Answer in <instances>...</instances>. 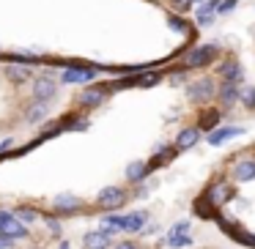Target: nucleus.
Here are the masks:
<instances>
[{
    "label": "nucleus",
    "instance_id": "nucleus-1",
    "mask_svg": "<svg viewBox=\"0 0 255 249\" xmlns=\"http://www.w3.org/2000/svg\"><path fill=\"white\" fill-rule=\"evenodd\" d=\"M99 203H102V208H107V211L121 208V205L127 203V194H124V189H118V186H107V189H102Z\"/></svg>",
    "mask_w": 255,
    "mask_h": 249
},
{
    "label": "nucleus",
    "instance_id": "nucleus-2",
    "mask_svg": "<svg viewBox=\"0 0 255 249\" xmlns=\"http://www.w3.org/2000/svg\"><path fill=\"white\" fill-rule=\"evenodd\" d=\"M55 90H58L55 80H50V77H36L33 80V99L36 101H50L52 96H55Z\"/></svg>",
    "mask_w": 255,
    "mask_h": 249
},
{
    "label": "nucleus",
    "instance_id": "nucleus-3",
    "mask_svg": "<svg viewBox=\"0 0 255 249\" xmlns=\"http://www.w3.org/2000/svg\"><path fill=\"white\" fill-rule=\"evenodd\" d=\"M214 58H217V50H214V47H200V50L189 52V55L184 58V63H187L189 69H200V66H206L209 61H214Z\"/></svg>",
    "mask_w": 255,
    "mask_h": 249
},
{
    "label": "nucleus",
    "instance_id": "nucleus-4",
    "mask_svg": "<svg viewBox=\"0 0 255 249\" xmlns=\"http://www.w3.org/2000/svg\"><path fill=\"white\" fill-rule=\"evenodd\" d=\"M231 197H233V186L228 181H217L214 186L209 189V203L211 205H225Z\"/></svg>",
    "mask_w": 255,
    "mask_h": 249
},
{
    "label": "nucleus",
    "instance_id": "nucleus-5",
    "mask_svg": "<svg viewBox=\"0 0 255 249\" xmlns=\"http://www.w3.org/2000/svg\"><path fill=\"white\" fill-rule=\"evenodd\" d=\"M105 96H107L105 85H94V88L83 90V93L77 96V104L80 107H96V104H102V99H105Z\"/></svg>",
    "mask_w": 255,
    "mask_h": 249
},
{
    "label": "nucleus",
    "instance_id": "nucleus-6",
    "mask_svg": "<svg viewBox=\"0 0 255 249\" xmlns=\"http://www.w3.org/2000/svg\"><path fill=\"white\" fill-rule=\"evenodd\" d=\"M25 236H28V227H25L17 216H14L6 227H0V241H3V244L14 241V238H25Z\"/></svg>",
    "mask_w": 255,
    "mask_h": 249
},
{
    "label": "nucleus",
    "instance_id": "nucleus-7",
    "mask_svg": "<svg viewBox=\"0 0 255 249\" xmlns=\"http://www.w3.org/2000/svg\"><path fill=\"white\" fill-rule=\"evenodd\" d=\"M85 249H107L110 247V233L105 230H94V233H85Z\"/></svg>",
    "mask_w": 255,
    "mask_h": 249
},
{
    "label": "nucleus",
    "instance_id": "nucleus-8",
    "mask_svg": "<svg viewBox=\"0 0 255 249\" xmlns=\"http://www.w3.org/2000/svg\"><path fill=\"white\" fill-rule=\"evenodd\" d=\"M198 140H200V129H184V132L178 134V140H176V148H178V151L192 148Z\"/></svg>",
    "mask_w": 255,
    "mask_h": 249
},
{
    "label": "nucleus",
    "instance_id": "nucleus-9",
    "mask_svg": "<svg viewBox=\"0 0 255 249\" xmlns=\"http://www.w3.org/2000/svg\"><path fill=\"white\" fill-rule=\"evenodd\" d=\"M233 178L236 181H253L255 178V162H239L233 167Z\"/></svg>",
    "mask_w": 255,
    "mask_h": 249
},
{
    "label": "nucleus",
    "instance_id": "nucleus-10",
    "mask_svg": "<svg viewBox=\"0 0 255 249\" xmlns=\"http://www.w3.org/2000/svg\"><path fill=\"white\" fill-rule=\"evenodd\" d=\"M189 90H192L195 101H203V99H209V96L214 93V85H211V80H200V83H195Z\"/></svg>",
    "mask_w": 255,
    "mask_h": 249
},
{
    "label": "nucleus",
    "instance_id": "nucleus-11",
    "mask_svg": "<svg viewBox=\"0 0 255 249\" xmlns=\"http://www.w3.org/2000/svg\"><path fill=\"white\" fill-rule=\"evenodd\" d=\"M148 175V167H145V162H132V165L127 167V178L129 181H143V178Z\"/></svg>",
    "mask_w": 255,
    "mask_h": 249
},
{
    "label": "nucleus",
    "instance_id": "nucleus-12",
    "mask_svg": "<svg viewBox=\"0 0 255 249\" xmlns=\"http://www.w3.org/2000/svg\"><path fill=\"white\" fill-rule=\"evenodd\" d=\"M220 99L225 101V104H233L236 99H242V90H239V85H236V83H225V85H222V90H220Z\"/></svg>",
    "mask_w": 255,
    "mask_h": 249
},
{
    "label": "nucleus",
    "instance_id": "nucleus-13",
    "mask_svg": "<svg viewBox=\"0 0 255 249\" xmlns=\"http://www.w3.org/2000/svg\"><path fill=\"white\" fill-rule=\"evenodd\" d=\"M236 134H242V129H220V132H211L209 134V143L211 145H222L225 140L236 137Z\"/></svg>",
    "mask_w": 255,
    "mask_h": 249
},
{
    "label": "nucleus",
    "instance_id": "nucleus-14",
    "mask_svg": "<svg viewBox=\"0 0 255 249\" xmlns=\"http://www.w3.org/2000/svg\"><path fill=\"white\" fill-rule=\"evenodd\" d=\"M105 233H113V230H127V216H116V214H110V216H105Z\"/></svg>",
    "mask_w": 255,
    "mask_h": 249
},
{
    "label": "nucleus",
    "instance_id": "nucleus-15",
    "mask_svg": "<svg viewBox=\"0 0 255 249\" xmlns=\"http://www.w3.org/2000/svg\"><path fill=\"white\" fill-rule=\"evenodd\" d=\"M94 77V72H91V69H72V72H66L63 74V83H83V80H91Z\"/></svg>",
    "mask_w": 255,
    "mask_h": 249
},
{
    "label": "nucleus",
    "instance_id": "nucleus-16",
    "mask_svg": "<svg viewBox=\"0 0 255 249\" xmlns=\"http://www.w3.org/2000/svg\"><path fill=\"white\" fill-rule=\"evenodd\" d=\"M143 222H145V214H143V211H134V214L127 216V230H129V233L143 230Z\"/></svg>",
    "mask_w": 255,
    "mask_h": 249
},
{
    "label": "nucleus",
    "instance_id": "nucleus-17",
    "mask_svg": "<svg viewBox=\"0 0 255 249\" xmlns=\"http://www.w3.org/2000/svg\"><path fill=\"white\" fill-rule=\"evenodd\" d=\"M222 77H225V83H236L239 85V80H242V69H239V63L236 61L228 63V66L222 69Z\"/></svg>",
    "mask_w": 255,
    "mask_h": 249
},
{
    "label": "nucleus",
    "instance_id": "nucleus-18",
    "mask_svg": "<svg viewBox=\"0 0 255 249\" xmlns=\"http://www.w3.org/2000/svg\"><path fill=\"white\" fill-rule=\"evenodd\" d=\"M220 118H222V112H217V110L203 112V118H200V129H214L217 123H220Z\"/></svg>",
    "mask_w": 255,
    "mask_h": 249
},
{
    "label": "nucleus",
    "instance_id": "nucleus-19",
    "mask_svg": "<svg viewBox=\"0 0 255 249\" xmlns=\"http://www.w3.org/2000/svg\"><path fill=\"white\" fill-rule=\"evenodd\" d=\"M55 208L58 211H77L80 208V200H74V197H69V194H66V197H58L55 200Z\"/></svg>",
    "mask_w": 255,
    "mask_h": 249
},
{
    "label": "nucleus",
    "instance_id": "nucleus-20",
    "mask_svg": "<svg viewBox=\"0 0 255 249\" xmlns=\"http://www.w3.org/2000/svg\"><path fill=\"white\" fill-rule=\"evenodd\" d=\"M167 244H170L173 249H181V247H189V244H192V238L184 236V233H178V236H167Z\"/></svg>",
    "mask_w": 255,
    "mask_h": 249
},
{
    "label": "nucleus",
    "instance_id": "nucleus-21",
    "mask_svg": "<svg viewBox=\"0 0 255 249\" xmlns=\"http://www.w3.org/2000/svg\"><path fill=\"white\" fill-rule=\"evenodd\" d=\"M242 101H244V107H247V110H253V107H255V88L242 90Z\"/></svg>",
    "mask_w": 255,
    "mask_h": 249
},
{
    "label": "nucleus",
    "instance_id": "nucleus-22",
    "mask_svg": "<svg viewBox=\"0 0 255 249\" xmlns=\"http://www.w3.org/2000/svg\"><path fill=\"white\" fill-rule=\"evenodd\" d=\"M14 216H17V219H25V222H33V219H36V211H30V208H17V211H14Z\"/></svg>",
    "mask_w": 255,
    "mask_h": 249
},
{
    "label": "nucleus",
    "instance_id": "nucleus-23",
    "mask_svg": "<svg viewBox=\"0 0 255 249\" xmlns=\"http://www.w3.org/2000/svg\"><path fill=\"white\" fill-rule=\"evenodd\" d=\"M231 8H236V0H222V3H220V8H217V11H220V14H228V11H231Z\"/></svg>",
    "mask_w": 255,
    "mask_h": 249
},
{
    "label": "nucleus",
    "instance_id": "nucleus-24",
    "mask_svg": "<svg viewBox=\"0 0 255 249\" xmlns=\"http://www.w3.org/2000/svg\"><path fill=\"white\" fill-rule=\"evenodd\" d=\"M184 230H189V222H178V225L173 227V230L167 233V236H178V233H184Z\"/></svg>",
    "mask_w": 255,
    "mask_h": 249
},
{
    "label": "nucleus",
    "instance_id": "nucleus-25",
    "mask_svg": "<svg viewBox=\"0 0 255 249\" xmlns=\"http://www.w3.org/2000/svg\"><path fill=\"white\" fill-rule=\"evenodd\" d=\"M116 249H137V247H134V244L132 241H124V244H118V247Z\"/></svg>",
    "mask_w": 255,
    "mask_h": 249
},
{
    "label": "nucleus",
    "instance_id": "nucleus-26",
    "mask_svg": "<svg viewBox=\"0 0 255 249\" xmlns=\"http://www.w3.org/2000/svg\"><path fill=\"white\" fill-rule=\"evenodd\" d=\"M50 230H52V233H61V225H58L55 219H50Z\"/></svg>",
    "mask_w": 255,
    "mask_h": 249
}]
</instances>
